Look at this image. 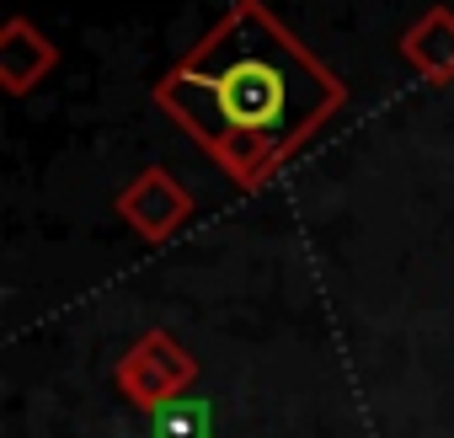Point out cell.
Masks as SVG:
<instances>
[{"label":"cell","instance_id":"1","mask_svg":"<svg viewBox=\"0 0 454 438\" xmlns=\"http://www.w3.org/2000/svg\"><path fill=\"white\" fill-rule=\"evenodd\" d=\"M155 102L231 171L262 187L342 102V86L284 33V22L241 0L219 27L155 86Z\"/></svg>","mask_w":454,"mask_h":438},{"label":"cell","instance_id":"2","mask_svg":"<svg viewBox=\"0 0 454 438\" xmlns=\"http://www.w3.org/2000/svg\"><path fill=\"white\" fill-rule=\"evenodd\" d=\"M192 358L166 337V332H150L123 364H118V385H123V395H134L139 406H150V411H160L166 401H176L187 385H192Z\"/></svg>","mask_w":454,"mask_h":438},{"label":"cell","instance_id":"3","mask_svg":"<svg viewBox=\"0 0 454 438\" xmlns=\"http://www.w3.org/2000/svg\"><path fill=\"white\" fill-rule=\"evenodd\" d=\"M118 208H123V219H129L139 236L166 241V236L182 225V219L192 214V198H187V187H182V182H171L160 166H150L145 176H134V182L123 187Z\"/></svg>","mask_w":454,"mask_h":438},{"label":"cell","instance_id":"4","mask_svg":"<svg viewBox=\"0 0 454 438\" xmlns=\"http://www.w3.org/2000/svg\"><path fill=\"white\" fill-rule=\"evenodd\" d=\"M54 65H59L54 43H49L43 33H33L27 17H12L6 33H0V86H6L12 97H22V91H33Z\"/></svg>","mask_w":454,"mask_h":438},{"label":"cell","instance_id":"5","mask_svg":"<svg viewBox=\"0 0 454 438\" xmlns=\"http://www.w3.org/2000/svg\"><path fill=\"white\" fill-rule=\"evenodd\" d=\"M401 54H406V65H411L422 81H433V86L454 81V12H443V6L427 12V17L406 33Z\"/></svg>","mask_w":454,"mask_h":438},{"label":"cell","instance_id":"6","mask_svg":"<svg viewBox=\"0 0 454 438\" xmlns=\"http://www.w3.org/2000/svg\"><path fill=\"white\" fill-rule=\"evenodd\" d=\"M155 438H208V406L203 401H166L155 411Z\"/></svg>","mask_w":454,"mask_h":438}]
</instances>
